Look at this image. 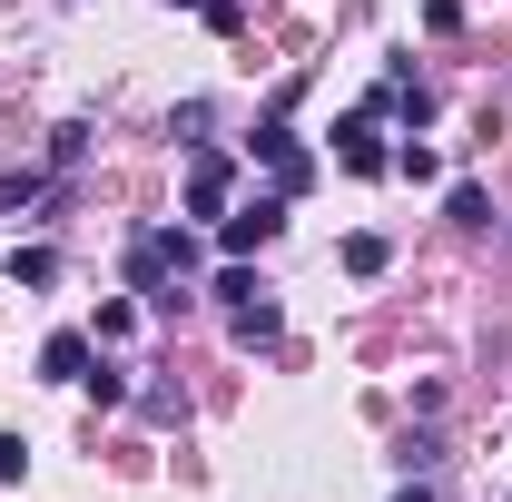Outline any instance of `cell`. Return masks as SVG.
<instances>
[{"instance_id":"2","label":"cell","mask_w":512,"mask_h":502,"mask_svg":"<svg viewBox=\"0 0 512 502\" xmlns=\"http://www.w3.org/2000/svg\"><path fill=\"white\" fill-rule=\"evenodd\" d=\"M247 148H256V158H266V168H276V197H296V188H306V178H316V158L296 148V128H286V119H266V128H256V138H247Z\"/></svg>"},{"instance_id":"10","label":"cell","mask_w":512,"mask_h":502,"mask_svg":"<svg viewBox=\"0 0 512 502\" xmlns=\"http://www.w3.org/2000/svg\"><path fill=\"white\" fill-rule=\"evenodd\" d=\"M138 414H148V424H178V414H188V394H178V384H148V394H138Z\"/></svg>"},{"instance_id":"6","label":"cell","mask_w":512,"mask_h":502,"mask_svg":"<svg viewBox=\"0 0 512 502\" xmlns=\"http://www.w3.org/2000/svg\"><path fill=\"white\" fill-rule=\"evenodd\" d=\"M227 335H237V345H276V296H247V306H227Z\"/></svg>"},{"instance_id":"4","label":"cell","mask_w":512,"mask_h":502,"mask_svg":"<svg viewBox=\"0 0 512 502\" xmlns=\"http://www.w3.org/2000/svg\"><path fill=\"white\" fill-rule=\"evenodd\" d=\"M227 197H237V168L227 158H197L188 168V217H227Z\"/></svg>"},{"instance_id":"8","label":"cell","mask_w":512,"mask_h":502,"mask_svg":"<svg viewBox=\"0 0 512 502\" xmlns=\"http://www.w3.org/2000/svg\"><path fill=\"white\" fill-rule=\"evenodd\" d=\"M384 266H394V237H375V227L345 237V276H384Z\"/></svg>"},{"instance_id":"11","label":"cell","mask_w":512,"mask_h":502,"mask_svg":"<svg viewBox=\"0 0 512 502\" xmlns=\"http://www.w3.org/2000/svg\"><path fill=\"white\" fill-rule=\"evenodd\" d=\"M79 384H89V404H128V375H119V365H89Z\"/></svg>"},{"instance_id":"9","label":"cell","mask_w":512,"mask_h":502,"mask_svg":"<svg viewBox=\"0 0 512 502\" xmlns=\"http://www.w3.org/2000/svg\"><path fill=\"white\" fill-rule=\"evenodd\" d=\"M444 217H453V227H493V197H483L473 178H463V188L444 197Z\"/></svg>"},{"instance_id":"18","label":"cell","mask_w":512,"mask_h":502,"mask_svg":"<svg viewBox=\"0 0 512 502\" xmlns=\"http://www.w3.org/2000/svg\"><path fill=\"white\" fill-rule=\"evenodd\" d=\"M168 10H207V0H168Z\"/></svg>"},{"instance_id":"5","label":"cell","mask_w":512,"mask_h":502,"mask_svg":"<svg viewBox=\"0 0 512 502\" xmlns=\"http://www.w3.org/2000/svg\"><path fill=\"white\" fill-rule=\"evenodd\" d=\"M89 365H99V335H50V345H40V375L50 384H79Z\"/></svg>"},{"instance_id":"16","label":"cell","mask_w":512,"mask_h":502,"mask_svg":"<svg viewBox=\"0 0 512 502\" xmlns=\"http://www.w3.org/2000/svg\"><path fill=\"white\" fill-rule=\"evenodd\" d=\"M20 473H30V443H20V434H0V483H20Z\"/></svg>"},{"instance_id":"13","label":"cell","mask_w":512,"mask_h":502,"mask_svg":"<svg viewBox=\"0 0 512 502\" xmlns=\"http://www.w3.org/2000/svg\"><path fill=\"white\" fill-rule=\"evenodd\" d=\"M50 158H60V168H79V158H89V119H69L60 138H50Z\"/></svg>"},{"instance_id":"12","label":"cell","mask_w":512,"mask_h":502,"mask_svg":"<svg viewBox=\"0 0 512 502\" xmlns=\"http://www.w3.org/2000/svg\"><path fill=\"white\" fill-rule=\"evenodd\" d=\"M434 463H444V443H434V434H404V473H414V483H424Z\"/></svg>"},{"instance_id":"15","label":"cell","mask_w":512,"mask_h":502,"mask_svg":"<svg viewBox=\"0 0 512 502\" xmlns=\"http://www.w3.org/2000/svg\"><path fill=\"white\" fill-rule=\"evenodd\" d=\"M30 197H40V178H30V168H0V207H30Z\"/></svg>"},{"instance_id":"14","label":"cell","mask_w":512,"mask_h":502,"mask_svg":"<svg viewBox=\"0 0 512 502\" xmlns=\"http://www.w3.org/2000/svg\"><path fill=\"white\" fill-rule=\"evenodd\" d=\"M138 335V306H99V345H128Z\"/></svg>"},{"instance_id":"3","label":"cell","mask_w":512,"mask_h":502,"mask_svg":"<svg viewBox=\"0 0 512 502\" xmlns=\"http://www.w3.org/2000/svg\"><path fill=\"white\" fill-rule=\"evenodd\" d=\"M335 158H345L355 178H384V168H394V148L375 138V109H355V119L335 128Z\"/></svg>"},{"instance_id":"17","label":"cell","mask_w":512,"mask_h":502,"mask_svg":"<svg viewBox=\"0 0 512 502\" xmlns=\"http://www.w3.org/2000/svg\"><path fill=\"white\" fill-rule=\"evenodd\" d=\"M394 502H434V483H404V493H394Z\"/></svg>"},{"instance_id":"1","label":"cell","mask_w":512,"mask_h":502,"mask_svg":"<svg viewBox=\"0 0 512 502\" xmlns=\"http://www.w3.org/2000/svg\"><path fill=\"white\" fill-rule=\"evenodd\" d=\"M276 227H286V197H247V207H227L217 247H227V256H256V247H276Z\"/></svg>"},{"instance_id":"7","label":"cell","mask_w":512,"mask_h":502,"mask_svg":"<svg viewBox=\"0 0 512 502\" xmlns=\"http://www.w3.org/2000/svg\"><path fill=\"white\" fill-rule=\"evenodd\" d=\"M10 286H30V296L60 286V256H50V247H10Z\"/></svg>"}]
</instances>
